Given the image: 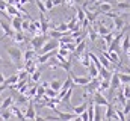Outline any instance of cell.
<instances>
[{
    "label": "cell",
    "mask_w": 130,
    "mask_h": 121,
    "mask_svg": "<svg viewBox=\"0 0 130 121\" xmlns=\"http://www.w3.org/2000/svg\"><path fill=\"white\" fill-rule=\"evenodd\" d=\"M5 50H6V53L9 55V58L14 60V64H17L18 70H20V68H23V67L20 65V64H21V60H23V52H21V49H18L17 46L9 44V46H6V47H5Z\"/></svg>",
    "instance_id": "obj_1"
},
{
    "label": "cell",
    "mask_w": 130,
    "mask_h": 121,
    "mask_svg": "<svg viewBox=\"0 0 130 121\" xmlns=\"http://www.w3.org/2000/svg\"><path fill=\"white\" fill-rule=\"evenodd\" d=\"M48 39L47 35H33L32 39H30V49H33L35 52H39L41 47L45 44V41ZM38 55V53H36Z\"/></svg>",
    "instance_id": "obj_2"
},
{
    "label": "cell",
    "mask_w": 130,
    "mask_h": 121,
    "mask_svg": "<svg viewBox=\"0 0 130 121\" xmlns=\"http://www.w3.org/2000/svg\"><path fill=\"white\" fill-rule=\"evenodd\" d=\"M59 49V41L58 39H50V41H45V44L41 47V50L38 52V55H44V53H48L52 50H58Z\"/></svg>",
    "instance_id": "obj_3"
},
{
    "label": "cell",
    "mask_w": 130,
    "mask_h": 121,
    "mask_svg": "<svg viewBox=\"0 0 130 121\" xmlns=\"http://www.w3.org/2000/svg\"><path fill=\"white\" fill-rule=\"evenodd\" d=\"M71 76V80H73V85H79V86H85L91 82V77L89 76H74L73 73H70Z\"/></svg>",
    "instance_id": "obj_4"
},
{
    "label": "cell",
    "mask_w": 130,
    "mask_h": 121,
    "mask_svg": "<svg viewBox=\"0 0 130 121\" xmlns=\"http://www.w3.org/2000/svg\"><path fill=\"white\" fill-rule=\"evenodd\" d=\"M92 103H94L95 106H107V104H109V100H107L101 92L95 91V92L92 94Z\"/></svg>",
    "instance_id": "obj_5"
},
{
    "label": "cell",
    "mask_w": 130,
    "mask_h": 121,
    "mask_svg": "<svg viewBox=\"0 0 130 121\" xmlns=\"http://www.w3.org/2000/svg\"><path fill=\"white\" fill-rule=\"evenodd\" d=\"M35 117H36V112H35V103H33L32 100H29V103H27V109H26V112H24V118H26V121H33L35 120Z\"/></svg>",
    "instance_id": "obj_6"
},
{
    "label": "cell",
    "mask_w": 130,
    "mask_h": 121,
    "mask_svg": "<svg viewBox=\"0 0 130 121\" xmlns=\"http://www.w3.org/2000/svg\"><path fill=\"white\" fill-rule=\"evenodd\" d=\"M112 20H113V32H121V30H123V27L126 26L124 18H123L121 15H118V14H117Z\"/></svg>",
    "instance_id": "obj_7"
},
{
    "label": "cell",
    "mask_w": 130,
    "mask_h": 121,
    "mask_svg": "<svg viewBox=\"0 0 130 121\" xmlns=\"http://www.w3.org/2000/svg\"><path fill=\"white\" fill-rule=\"evenodd\" d=\"M98 85H100V79H91V82L88 85H85V92L86 94H94L98 89Z\"/></svg>",
    "instance_id": "obj_8"
},
{
    "label": "cell",
    "mask_w": 130,
    "mask_h": 121,
    "mask_svg": "<svg viewBox=\"0 0 130 121\" xmlns=\"http://www.w3.org/2000/svg\"><path fill=\"white\" fill-rule=\"evenodd\" d=\"M0 29L3 30V35H5L6 38H12V35H14V29L11 27V24H9L8 21L0 20Z\"/></svg>",
    "instance_id": "obj_9"
},
{
    "label": "cell",
    "mask_w": 130,
    "mask_h": 121,
    "mask_svg": "<svg viewBox=\"0 0 130 121\" xmlns=\"http://www.w3.org/2000/svg\"><path fill=\"white\" fill-rule=\"evenodd\" d=\"M53 112L56 114V117L59 118V121H73V118L76 117L74 114H70V112H61V111H59L58 108H56V109H55Z\"/></svg>",
    "instance_id": "obj_10"
},
{
    "label": "cell",
    "mask_w": 130,
    "mask_h": 121,
    "mask_svg": "<svg viewBox=\"0 0 130 121\" xmlns=\"http://www.w3.org/2000/svg\"><path fill=\"white\" fill-rule=\"evenodd\" d=\"M21 23H23V17H12L9 24L14 29V32H23L21 30Z\"/></svg>",
    "instance_id": "obj_11"
},
{
    "label": "cell",
    "mask_w": 130,
    "mask_h": 121,
    "mask_svg": "<svg viewBox=\"0 0 130 121\" xmlns=\"http://www.w3.org/2000/svg\"><path fill=\"white\" fill-rule=\"evenodd\" d=\"M85 50H86V41L83 39L82 42H79V44L76 46V49H74V52L71 53V56H74V58L77 59V58H79L82 53H85Z\"/></svg>",
    "instance_id": "obj_12"
},
{
    "label": "cell",
    "mask_w": 130,
    "mask_h": 121,
    "mask_svg": "<svg viewBox=\"0 0 130 121\" xmlns=\"http://www.w3.org/2000/svg\"><path fill=\"white\" fill-rule=\"evenodd\" d=\"M121 50H123L124 55H127L130 52V35L127 32L124 33V38H123V41H121Z\"/></svg>",
    "instance_id": "obj_13"
},
{
    "label": "cell",
    "mask_w": 130,
    "mask_h": 121,
    "mask_svg": "<svg viewBox=\"0 0 130 121\" xmlns=\"http://www.w3.org/2000/svg\"><path fill=\"white\" fill-rule=\"evenodd\" d=\"M12 42H17V44H21V42H27V36L23 33V32H14L12 35Z\"/></svg>",
    "instance_id": "obj_14"
},
{
    "label": "cell",
    "mask_w": 130,
    "mask_h": 121,
    "mask_svg": "<svg viewBox=\"0 0 130 121\" xmlns=\"http://www.w3.org/2000/svg\"><path fill=\"white\" fill-rule=\"evenodd\" d=\"M9 109H11V112H12V115L18 118V121H26V118H24V114H23V111H21V109H20L18 106H15V104H12V106H11Z\"/></svg>",
    "instance_id": "obj_15"
},
{
    "label": "cell",
    "mask_w": 130,
    "mask_h": 121,
    "mask_svg": "<svg viewBox=\"0 0 130 121\" xmlns=\"http://www.w3.org/2000/svg\"><path fill=\"white\" fill-rule=\"evenodd\" d=\"M6 15H8L9 18H12V17H21V12H20L14 5H8V6H6Z\"/></svg>",
    "instance_id": "obj_16"
},
{
    "label": "cell",
    "mask_w": 130,
    "mask_h": 121,
    "mask_svg": "<svg viewBox=\"0 0 130 121\" xmlns=\"http://www.w3.org/2000/svg\"><path fill=\"white\" fill-rule=\"evenodd\" d=\"M77 60H79V62H80V65H82V67H85V68H89V65L92 64L91 59H89V56H88V52L82 53V55L77 58Z\"/></svg>",
    "instance_id": "obj_17"
},
{
    "label": "cell",
    "mask_w": 130,
    "mask_h": 121,
    "mask_svg": "<svg viewBox=\"0 0 130 121\" xmlns=\"http://www.w3.org/2000/svg\"><path fill=\"white\" fill-rule=\"evenodd\" d=\"M88 104H89V101H83L82 104H79V106H71L73 108V112H74V115H80V114H83L86 109H88Z\"/></svg>",
    "instance_id": "obj_18"
},
{
    "label": "cell",
    "mask_w": 130,
    "mask_h": 121,
    "mask_svg": "<svg viewBox=\"0 0 130 121\" xmlns=\"http://www.w3.org/2000/svg\"><path fill=\"white\" fill-rule=\"evenodd\" d=\"M110 77H112V71H109L103 67L98 70V79L100 80H110Z\"/></svg>",
    "instance_id": "obj_19"
},
{
    "label": "cell",
    "mask_w": 130,
    "mask_h": 121,
    "mask_svg": "<svg viewBox=\"0 0 130 121\" xmlns=\"http://www.w3.org/2000/svg\"><path fill=\"white\" fill-rule=\"evenodd\" d=\"M14 101H15V106H20V104H26V103H29V98L24 95V94H15L14 95Z\"/></svg>",
    "instance_id": "obj_20"
},
{
    "label": "cell",
    "mask_w": 130,
    "mask_h": 121,
    "mask_svg": "<svg viewBox=\"0 0 130 121\" xmlns=\"http://www.w3.org/2000/svg\"><path fill=\"white\" fill-rule=\"evenodd\" d=\"M12 104H14V97H12V95L6 97V98L2 101V104H0V112H2V111H6V109H9Z\"/></svg>",
    "instance_id": "obj_21"
},
{
    "label": "cell",
    "mask_w": 130,
    "mask_h": 121,
    "mask_svg": "<svg viewBox=\"0 0 130 121\" xmlns=\"http://www.w3.org/2000/svg\"><path fill=\"white\" fill-rule=\"evenodd\" d=\"M38 55H36V52L33 50V49H27L24 53H23V59H24V62L26 60H32V59H35Z\"/></svg>",
    "instance_id": "obj_22"
},
{
    "label": "cell",
    "mask_w": 130,
    "mask_h": 121,
    "mask_svg": "<svg viewBox=\"0 0 130 121\" xmlns=\"http://www.w3.org/2000/svg\"><path fill=\"white\" fill-rule=\"evenodd\" d=\"M41 74H42V70H41V68H36L32 74H30V82L36 85V83L39 82V79H41Z\"/></svg>",
    "instance_id": "obj_23"
},
{
    "label": "cell",
    "mask_w": 130,
    "mask_h": 121,
    "mask_svg": "<svg viewBox=\"0 0 130 121\" xmlns=\"http://www.w3.org/2000/svg\"><path fill=\"white\" fill-rule=\"evenodd\" d=\"M113 6H115V9H118V11H130V3L129 2H117Z\"/></svg>",
    "instance_id": "obj_24"
},
{
    "label": "cell",
    "mask_w": 130,
    "mask_h": 121,
    "mask_svg": "<svg viewBox=\"0 0 130 121\" xmlns=\"http://www.w3.org/2000/svg\"><path fill=\"white\" fill-rule=\"evenodd\" d=\"M17 82H18V76H17V74H11L9 77H6V79H5V85H6L8 88H9V86H12V85H15Z\"/></svg>",
    "instance_id": "obj_25"
},
{
    "label": "cell",
    "mask_w": 130,
    "mask_h": 121,
    "mask_svg": "<svg viewBox=\"0 0 130 121\" xmlns=\"http://www.w3.org/2000/svg\"><path fill=\"white\" fill-rule=\"evenodd\" d=\"M61 86H62V82H61L59 79H53V80H52V82L48 83V88H52V89L56 91V92H59Z\"/></svg>",
    "instance_id": "obj_26"
},
{
    "label": "cell",
    "mask_w": 130,
    "mask_h": 121,
    "mask_svg": "<svg viewBox=\"0 0 130 121\" xmlns=\"http://www.w3.org/2000/svg\"><path fill=\"white\" fill-rule=\"evenodd\" d=\"M88 36H89V41H91V42H95V41H97L98 33H97V30L94 29L92 26L88 27Z\"/></svg>",
    "instance_id": "obj_27"
},
{
    "label": "cell",
    "mask_w": 130,
    "mask_h": 121,
    "mask_svg": "<svg viewBox=\"0 0 130 121\" xmlns=\"http://www.w3.org/2000/svg\"><path fill=\"white\" fill-rule=\"evenodd\" d=\"M73 89H74V85H73V86H71L70 89L67 91V92H65V95L62 97V100H61V101H64L65 104H68V106H71L70 100H71V95H73Z\"/></svg>",
    "instance_id": "obj_28"
},
{
    "label": "cell",
    "mask_w": 130,
    "mask_h": 121,
    "mask_svg": "<svg viewBox=\"0 0 130 121\" xmlns=\"http://www.w3.org/2000/svg\"><path fill=\"white\" fill-rule=\"evenodd\" d=\"M118 77H120V82H121V85H129V83H130V74L120 73V71H118Z\"/></svg>",
    "instance_id": "obj_29"
},
{
    "label": "cell",
    "mask_w": 130,
    "mask_h": 121,
    "mask_svg": "<svg viewBox=\"0 0 130 121\" xmlns=\"http://www.w3.org/2000/svg\"><path fill=\"white\" fill-rule=\"evenodd\" d=\"M14 115H12V112H11V109H6V111H2V114H0V118L3 121H9L12 118Z\"/></svg>",
    "instance_id": "obj_30"
},
{
    "label": "cell",
    "mask_w": 130,
    "mask_h": 121,
    "mask_svg": "<svg viewBox=\"0 0 130 121\" xmlns=\"http://www.w3.org/2000/svg\"><path fill=\"white\" fill-rule=\"evenodd\" d=\"M88 71H89V77L91 79H97L98 77V70H97V67L95 65H89V68H88Z\"/></svg>",
    "instance_id": "obj_31"
},
{
    "label": "cell",
    "mask_w": 130,
    "mask_h": 121,
    "mask_svg": "<svg viewBox=\"0 0 130 121\" xmlns=\"http://www.w3.org/2000/svg\"><path fill=\"white\" fill-rule=\"evenodd\" d=\"M113 36H115V32L112 30V32H109L107 35H104V36H101V38H103V41L106 42V46L109 47V46H110V42H112V39H113Z\"/></svg>",
    "instance_id": "obj_32"
},
{
    "label": "cell",
    "mask_w": 130,
    "mask_h": 121,
    "mask_svg": "<svg viewBox=\"0 0 130 121\" xmlns=\"http://www.w3.org/2000/svg\"><path fill=\"white\" fill-rule=\"evenodd\" d=\"M76 11H77V14H76V17H77V20H79V23H82V21L85 20V12H83V9H82L80 6H76Z\"/></svg>",
    "instance_id": "obj_33"
},
{
    "label": "cell",
    "mask_w": 130,
    "mask_h": 121,
    "mask_svg": "<svg viewBox=\"0 0 130 121\" xmlns=\"http://www.w3.org/2000/svg\"><path fill=\"white\" fill-rule=\"evenodd\" d=\"M33 3L36 5V8L39 9L41 14H45V12H47V9H45V6H44V2H41V0H33Z\"/></svg>",
    "instance_id": "obj_34"
},
{
    "label": "cell",
    "mask_w": 130,
    "mask_h": 121,
    "mask_svg": "<svg viewBox=\"0 0 130 121\" xmlns=\"http://www.w3.org/2000/svg\"><path fill=\"white\" fill-rule=\"evenodd\" d=\"M45 97H48V98H56V97H58V92L53 91L52 88H47V89H45Z\"/></svg>",
    "instance_id": "obj_35"
},
{
    "label": "cell",
    "mask_w": 130,
    "mask_h": 121,
    "mask_svg": "<svg viewBox=\"0 0 130 121\" xmlns=\"http://www.w3.org/2000/svg\"><path fill=\"white\" fill-rule=\"evenodd\" d=\"M123 94H124L126 100H130V85H124V88H123Z\"/></svg>",
    "instance_id": "obj_36"
},
{
    "label": "cell",
    "mask_w": 130,
    "mask_h": 121,
    "mask_svg": "<svg viewBox=\"0 0 130 121\" xmlns=\"http://www.w3.org/2000/svg\"><path fill=\"white\" fill-rule=\"evenodd\" d=\"M94 121H101V114H100L98 106H95V109H94Z\"/></svg>",
    "instance_id": "obj_37"
},
{
    "label": "cell",
    "mask_w": 130,
    "mask_h": 121,
    "mask_svg": "<svg viewBox=\"0 0 130 121\" xmlns=\"http://www.w3.org/2000/svg\"><path fill=\"white\" fill-rule=\"evenodd\" d=\"M44 6H45L47 12H48V11H52V9L55 8V6H53V2H52V0H45V2H44Z\"/></svg>",
    "instance_id": "obj_38"
},
{
    "label": "cell",
    "mask_w": 130,
    "mask_h": 121,
    "mask_svg": "<svg viewBox=\"0 0 130 121\" xmlns=\"http://www.w3.org/2000/svg\"><path fill=\"white\" fill-rule=\"evenodd\" d=\"M53 2V6H61V5H64V0H52Z\"/></svg>",
    "instance_id": "obj_39"
},
{
    "label": "cell",
    "mask_w": 130,
    "mask_h": 121,
    "mask_svg": "<svg viewBox=\"0 0 130 121\" xmlns=\"http://www.w3.org/2000/svg\"><path fill=\"white\" fill-rule=\"evenodd\" d=\"M98 2H100V3H109V5H112V6L117 3L115 0H98Z\"/></svg>",
    "instance_id": "obj_40"
},
{
    "label": "cell",
    "mask_w": 130,
    "mask_h": 121,
    "mask_svg": "<svg viewBox=\"0 0 130 121\" xmlns=\"http://www.w3.org/2000/svg\"><path fill=\"white\" fill-rule=\"evenodd\" d=\"M5 79H6V77H5V74L0 71V85H2V83H5Z\"/></svg>",
    "instance_id": "obj_41"
},
{
    "label": "cell",
    "mask_w": 130,
    "mask_h": 121,
    "mask_svg": "<svg viewBox=\"0 0 130 121\" xmlns=\"http://www.w3.org/2000/svg\"><path fill=\"white\" fill-rule=\"evenodd\" d=\"M5 89H8V86H6L5 83H2V85H0V94H2V92H3Z\"/></svg>",
    "instance_id": "obj_42"
},
{
    "label": "cell",
    "mask_w": 130,
    "mask_h": 121,
    "mask_svg": "<svg viewBox=\"0 0 130 121\" xmlns=\"http://www.w3.org/2000/svg\"><path fill=\"white\" fill-rule=\"evenodd\" d=\"M33 121H47V120H45L44 117H38V115H36V117H35V120H33Z\"/></svg>",
    "instance_id": "obj_43"
},
{
    "label": "cell",
    "mask_w": 130,
    "mask_h": 121,
    "mask_svg": "<svg viewBox=\"0 0 130 121\" xmlns=\"http://www.w3.org/2000/svg\"><path fill=\"white\" fill-rule=\"evenodd\" d=\"M123 32H130V24L124 26V27H123Z\"/></svg>",
    "instance_id": "obj_44"
},
{
    "label": "cell",
    "mask_w": 130,
    "mask_h": 121,
    "mask_svg": "<svg viewBox=\"0 0 130 121\" xmlns=\"http://www.w3.org/2000/svg\"><path fill=\"white\" fill-rule=\"evenodd\" d=\"M73 121H82V118H80V117H79V115H76V117H74V118H73Z\"/></svg>",
    "instance_id": "obj_45"
},
{
    "label": "cell",
    "mask_w": 130,
    "mask_h": 121,
    "mask_svg": "<svg viewBox=\"0 0 130 121\" xmlns=\"http://www.w3.org/2000/svg\"><path fill=\"white\" fill-rule=\"evenodd\" d=\"M89 2H91V5H94V3H97L98 0H89Z\"/></svg>",
    "instance_id": "obj_46"
},
{
    "label": "cell",
    "mask_w": 130,
    "mask_h": 121,
    "mask_svg": "<svg viewBox=\"0 0 130 121\" xmlns=\"http://www.w3.org/2000/svg\"><path fill=\"white\" fill-rule=\"evenodd\" d=\"M115 2H118V0H115Z\"/></svg>",
    "instance_id": "obj_47"
},
{
    "label": "cell",
    "mask_w": 130,
    "mask_h": 121,
    "mask_svg": "<svg viewBox=\"0 0 130 121\" xmlns=\"http://www.w3.org/2000/svg\"><path fill=\"white\" fill-rule=\"evenodd\" d=\"M5 2H8V0H5Z\"/></svg>",
    "instance_id": "obj_48"
}]
</instances>
